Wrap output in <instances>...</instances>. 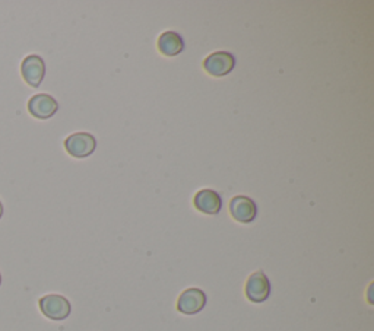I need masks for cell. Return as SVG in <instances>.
<instances>
[{"label":"cell","mask_w":374,"mask_h":331,"mask_svg":"<svg viewBox=\"0 0 374 331\" xmlns=\"http://www.w3.org/2000/svg\"><path fill=\"white\" fill-rule=\"evenodd\" d=\"M41 312L54 321H62L71 315V303L62 295H46L40 299Z\"/></svg>","instance_id":"1"},{"label":"cell","mask_w":374,"mask_h":331,"mask_svg":"<svg viewBox=\"0 0 374 331\" xmlns=\"http://www.w3.org/2000/svg\"><path fill=\"white\" fill-rule=\"evenodd\" d=\"M97 147L95 137L90 133H73L65 140V149L66 152L73 158H86Z\"/></svg>","instance_id":"2"},{"label":"cell","mask_w":374,"mask_h":331,"mask_svg":"<svg viewBox=\"0 0 374 331\" xmlns=\"http://www.w3.org/2000/svg\"><path fill=\"white\" fill-rule=\"evenodd\" d=\"M21 75L24 80L34 88H38L46 76V63L37 54H30L22 60Z\"/></svg>","instance_id":"3"},{"label":"cell","mask_w":374,"mask_h":331,"mask_svg":"<svg viewBox=\"0 0 374 331\" xmlns=\"http://www.w3.org/2000/svg\"><path fill=\"white\" fill-rule=\"evenodd\" d=\"M236 66V58L232 53L228 51H217L208 56L204 62V69L211 75V76H225L232 72Z\"/></svg>","instance_id":"4"},{"label":"cell","mask_w":374,"mask_h":331,"mask_svg":"<svg viewBox=\"0 0 374 331\" xmlns=\"http://www.w3.org/2000/svg\"><path fill=\"white\" fill-rule=\"evenodd\" d=\"M269 293L271 283L264 272H256L249 278L246 283V296L249 300H251L254 304L265 303L269 298Z\"/></svg>","instance_id":"5"},{"label":"cell","mask_w":374,"mask_h":331,"mask_svg":"<svg viewBox=\"0 0 374 331\" xmlns=\"http://www.w3.org/2000/svg\"><path fill=\"white\" fill-rule=\"evenodd\" d=\"M205 305H207V295L204 293V290H200L197 288H190L185 290L177 300V310L186 315H193L200 312L205 308Z\"/></svg>","instance_id":"6"},{"label":"cell","mask_w":374,"mask_h":331,"mask_svg":"<svg viewBox=\"0 0 374 331\" xmlns=\"http://www.w3.org/2000/svg\"><path fill=\"white\" fill-rule=\"evenodd\" d=\"M229 214L237 222L250 224L257 216V206L250 197L236 196L229 201Z\"/></svg>","instance_id":"7"},{"label":"cell","mask_w":374,"mask_h":331,"mask_svg":"<svg viewBox=\"0 0 374 331\" xmlns=\"http://www.w3.org/2000/svg\"><path fill=\"white\" fill-rule=\"evenodd\" d=\"M57 110H59V104L57 101L47 94H37L30 101H28V111L36 118L46 120L53 117Z\"/></svg>","instance_id":"8"},{"label":"cell","mask_w":374,"mask_h":331,"mask_svg":"<svg viewBox=\"0 0 374 331\" xmlns=\"http://www.w3.org/2000/svg\"><path fill=\"white\" fill-rule=\"evenodd\" d=\"M194 207L199 210V212L207 214V215H217L221 212L222 207V199L221 196L214 191V190H200L194 196Z\"/></svg>","instance_id":"9"},{"label":"cell","mask_w":374,"mask_h":331,"mask_svg":"<svg viewBox=\"0 0 374 331\" xmlns=\"http://www.w3.org/2000/svg\"><path fill=\"white\" fill-rule=\"evenodd\" d=\"M185 48V43L183 38L175 33V31H167L164 34H161V37L158 38V50L168 57H175L177 54H180Z\"/></svg>","instance_id":"10"},{"label":"cell","mask_w":374,"mask_h":331,"mask_svg":"<svg viewBox=\"0 0 374 331\" xmlns=\"http://www.w3.org/2000/svg\"><path fill=\"white\" fill-rule=\"evenodd\" d=\"M2 216H4V204H2V201H0V218Z\"/></svg>","instance_id":"11"},{"label":"cell","mask_w":374,"mask_h":331,"mask_svg":"<svg viewBox=\"0 0 374 331\" xmlns=\"http://www.w3.org/2000/svg\"><path fill=\"white\" fill-rule=\"evenodd\" d=\"M0 285H2V275H0Z\"/></svg>","instance_id":"12"}]
</instances>
